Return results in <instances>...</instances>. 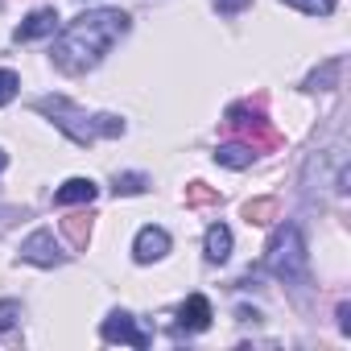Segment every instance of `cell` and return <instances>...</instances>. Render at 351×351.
Masks as SVG:
<instances>
[{
    "label": "cell",
    "mask_w": 351,
    "mask_h": 351,
    "mask_svg": "<svg viewBox=\"0 0 351 351\" xmlns=\"http://www.w3.org/2000/svg\"><path fill=\"white\" fill-rule=\"evenodd\" d=\"M128 34V13L124 9H91L83 17H75L62 38L54 42V66L66 75H83L91 71L120 38Z\"/></svg>",
    "instance_id": "6da1fadb"
},
{
    "label": "cell",
    "mask_w": 351,
    "mask_h": 351,
    "mask_svg": "<svg viewBox=\"0 0 351 351\" xmlns=\"http://www.w3.org/2000/svg\"><path fill=\"white\" fill-rule=\"evenodd\" d=\"M42 116H50L75 145H95V141H112V136H124V120L112 116V112H99V116H87L79 104H71L66 95H42L34 104Z\"/></svg>",
    "instance_id": "7a4b0ae2"
},
{
    "label": "cell",
    "mask_w": 351,
    "mask_h": 351,
    "mask_svg": "<svg viewBox=\"0 0 351 351\" xmlns=\"http://www.w3.org/2000/svg\"><path fill=\"white\" fill-rule=\"evenodd\" d=\"M306 265H310V252H306V236L298 223L281 228L269 248H265V269L281 281H306Z\"/></svg>",
    "instance_id": "3957f363"
},
{
    "label": "cell",
    "mask_w": 351,
    "mask_h": 351,
    "mask_svg": "<svg viewBox=\"0 0 351 351\" xmlns=\"http://www.w3.org/2000/svg\"><path fill=\"white\" fill-rule=\"evenodd\" d=\"M228 128H232L244 145H252V149H277V145H281V132H277L261 112H252L248 104H232V108H228Z\"/></svg>",
    "instance_id": "277c9868"
},
{
    "label": "cell",
    "mask_w": 351,
    "mask_h": 351,
    "mask_svg": "<svg viewBox=\"0 0 351 351\" xmlns=\"http://www.w3.org/2000/svg\"><path fill=\"white\" fill-rule=\"evenodd\" d=\"M21 261H29V265H42V269H58V265H66V252L58 248L54 232L38 228L34 236H25V240H21Z\"/></svg>",
    "instance_id": "5b68a950"
},
{
    "label": "cell",
    "mask_w": 351,
    "mask_h": 351,
    "mask_svg": "<svg viewBox=\"0 0 351 351\" xmlns=\"http://www.w3.org/2000/svg\"><path fill=\"white\" fill-rule=\"evenodd\" d=\"M99 335H104V343H128V347H136V351L149 347V335L136 326V318H132L128 310H112V314L104 318Z\"/></svg>",
    "instance_id": "8992f818"
},
{
    "label": "cell",
    "mask_w": 351,
    "mask_h": 351,
    "mask_svg": "<svg viewBox=\"0 0 351 351\" xmlns=\"http://www.w3.org/2000/svg\"><path fill=\"white\" fill-rule=\"evenodd\" d=\"M169 252V232L165 228H141L136 232V240H132V261L136 265H153V261H161Z\"/></svg>",
    "instance_id": "52a82bcc"
},
{
    "label": "cell",
    "mask_w": 351,
    "mask_h": 351,
    "mask_svg": "<svg viewBox=\"0 0 351 351\" xmlns=\"http://www.w3.org/2000/svg\"><path fill=\"white\" fill-rule=\"evenodd\" d=\"M211 326V302L203 293H191L178 306V335H203Z\"/></svg>",
    "instance_id": "ba28073f"
},
{
    "label": "cell",
    "mask_w": 351,
    "mask_h": 351,
    "mask_svg": "<svg viewBox=\"0 0 351 351\" xmlns=\"http://www.w3.org/2000/svg\"><path fill=\"white\" fill-rule=\"evenodd\" d=\"M50 34H58V13L54 9H34L21 25H17V42H38V38H50Z\"/></svg>",
    "instance_id": "9c48e42d"
},
{
    "label": "cell",
    "mask_w": 351,
    "mask_h": 351,
    "mask_svg": "<svg viewBox=\"0 0 351 351\" xmlns=\"http://www.w3.org/2000/svg\"><path fill=\"white\" fill-rule=\"evenodd\" d=\"M95 182L91 178H71V182H62L58 191H54V207H87V203H95Z\"/></svg>",
    "instance_id": "30bf717a"
},
{
    "label": "cell",
    "mask_w": 351,
    "mask_h": 351,
    "mask_svg": "<svg viewBox=\"0 0 351 351\" xmlns=\"http://www.w3.org/2000/svg\"><path fill=\"white\" fill-rule=\"evenodd\" d=\"M252 157H256V149H252V145H244V141H228V145H219V149H215V161H219V165H228V169H248V165H252Z\"/></svg>",
    "instance_id": "8fae6325"
},
{
    "label": "cell",
    "mask_w": 351,
    "mask_h": 351,
    "mask_svg": "<svg viewBox=\"0 0 351 351\" xmlns=\"http://www.w3.org/2000/svg\"><path fill=\"white\" fill-rule=\"evenodd\" d=\"M339 75H343V58H326L318 71H310L306 91H330V87H339Z\"/></svg>",
    "instance_id": "7c38bea8"
},
{
    "label": "cell",
    "mask_w": 351,
    "mask_h": 351,
    "mask_svg": "<svg viewBox=\"0 0 351 351\" xmlns=\"http://www.w3.org/2000/svg\"><path fill=\"white\" fill-rule=\"evenodd\" d=\"M62 236L71 240V248H87V240H91V215L87 211H75V215H66L62 219Z\"/></svg>",
    "instance_id": "4fadbf2b"
},
{
    "label": "cell",
    "mask_w": 351,
    "mask_h": 351,
    "mask_svg": "<svg viewBox=\"0 0 351 351\" xmlns=\"http://www.w3.org/2000/svg\"><path fill=\"white\" fill-rule=\"evenodd\" d=\"M228 256H232V232L223 223H211L207 228V261L211 265H223Z\"/></svg>",
    "instance_id": "5bb4252c"
},
{
    "label": "cell",
    "mask_w": 351,
    "mask_h": 351,
    "mask_svg": "<svg viewBox=\"0 0 351 351\" xmlns=\"http://www.w3.org/2000/svg\"><path fill=\"white\" fill-rule=\"evenodd\" d=\"M277 215H281V203H277V199H248V203H244V219L256 223V228H269Z\"/></svg>",
    "instance_id": "9a60e30c"
},
{
    "label": "cell",
    "mask_w": 351,
    "mask_h": 351,
    "mask_svg": "<svg viewBox=\"0 0 351 351\" xmlns=\"http://www.w3.org/2000/svg\"><path fill=\"white\" fill-rule=\"evenodd\" d=\"M223 195L207 182H186V207H219Z\"/></svg>",
    "instance_id": "2e32d148"
},
{
    "label": "cell",
    "mask_w": 351,
    "mask_h": 351,
    "mask_svg": "<svg viewBox=\"0 0 351 351\" xmlns=\"http://www.w3.org/2000/svg\"><path fill=\"white\" fill-rule=\"evenodd\" d=\"M112 191L116 195H145L149 191V178H145V173H116V182H112Z\"/></svg>",
    "instance_id": "e0dca14e"
},
{
    "label": "cell",
    "mask_w": 351,
    "mask_h": 351,
    "mask_svg": "<svg viewBox=\"0 0 351 351\" xmlns=\"http://www.w3.org/2000/svg\"><path fill=\"white\" fill-rule=\"evenodd\" d=\"M281 5H289V9H298V13H306V17H326V13H335V0H281Z\"/></svg>",
    "instance_id": "ac0fdd59"
},
{
    "label": "cell",
    "mask_w": 351,
    "mask_h": 351,
    "mask_svg": "<svg viewBox=\"0 0 351 351\" xmlns=\"http://www.w3.org/2000/svg\"><path fill=\"white\" fill-rule=\"evenodd\" d=\"M17 322H21V302L5 298V302H0V335H9Z\"/></svg>",
    "instance_id": "d6986e66"
},
{
    "label": "cell",
    "mask_w": 351,
    "mask_h": 351,
    "mask_svg": "<svg viewBox=\"0 0 351 351\" xmlns=\"http://www.w3.org/2000/svg\"><path fill=\"white\" fill-rule=\"evenodd\" d=\"M17 87H21V79H17L13 71H0V108L17 99Z\"/></svg>",
    "instance_id": "ffe728a7"
},
{
    "label": "cell",
    "mask_w": 351,
    "mask_h": 351,
    "mask_svg": "<svg viewBox=\"0 0 351 351\" xmlns=\"http://www.w3.org/2000/svg\"><path fill=\"white\" fill-rule=\"evenodd\" d=\"M339 330L351 335V302H339Z\"/></svg>",
    "instance_id": "44dd1931"
},
{
    "label": "cell",
    "mask_w": 351,
    "mask_h": 351,
    "mask_svg": "<svg viewBox=\"0 0 351 351\" xmlns=\"http://www.w3.org/2000/svg\"><path fill=\"white\" fill-rule=\"evenodd\" d=\"M219 5V13H240L244 5H252V0H215Z\"/></svg>",
    "instance_id": "7402d4cb"
},
{
    "label": "cell",
    "mask_w": 351,
    "mask_h": 351,
    "mask_svg": "<svg viewBox=\"0 0 351 351\" xmlns=\"http://www.w3.org/2000/svg\"><path fill=\"white\" fill-rule=\"evenodd\" d=\"M236 318H240V322H256L261 314H256V310H248V306H240V310H236Z\"/></svg>",
    "instance_id": "603a6c76"
},
{
    "label": "cell",
    "mask_w": 351,
    "mask_h": 351,
    "mask_svg": "<svg viewBox=\"0 0 351 351\" xmlns=\"http://www.w3.org/2000/svg\"><path fill=\"white\" fill-rule=\"evenodd\" d=\"M5 165H9V157H5V149H0V169H5Z\"/></svg>",
    "instance_id": "cb8c5ba5"
}]
</instances>
